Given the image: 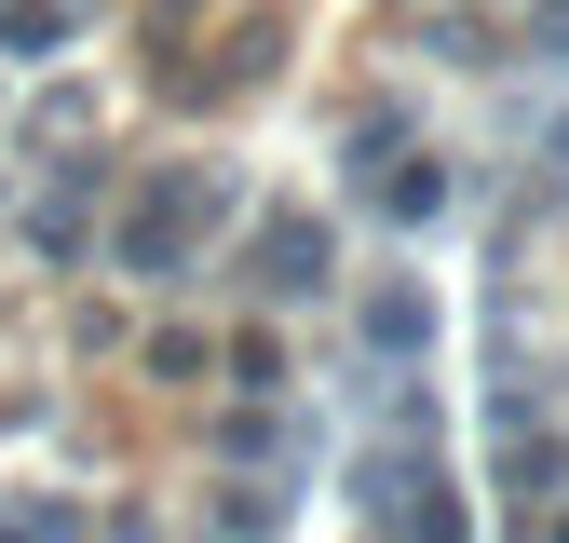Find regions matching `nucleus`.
Masks as SVG:
<instances>
[{"label": "nucleus", "instance_id": "1", "mask_svg": "<svg viewBox=\"0 0 569 543\" xmlns=\"http://www.w3.org/2000/svg\"><path fill=\"white\" fill-rule=\"evenodd\" d=\"M231 218V164H177L163 190H136L122 218V272H150V286H177V272L203 258V231Z\"/></svg>", "mask_w": 569, "mask_h": 543}, {"label": "nucleus", "instance_id": "4", "mask_svg": "<svg viewBox=\"0 0 569 543\" xmlns=\"http://www.w3.org/2000/svg\"><path fill=\"white\" fill-rule=\"evenodd\" d=\"M420 339H435V299H420V286H380L367 299V354H420Z\"/></svg>", "mask_w": 569, "mask_h": 543}, {"label": "nucleus", "instance_id": "6", "mask_svg": "<svg viewBox=\"0 0 569 543\" xmlns=\"http://www.w3.org/2000/svg\"><path fill=\"white\" fill-rule=\"evenodd\" d=\"M529 543H569V516H542V530H529Z\"/></svg>", "mask_w": 569, "mask_h": 543}, {"label": "nucleus", "instance_id": "3", "mask_svg": "<svg viewBox=\"0 0 569 543\" xmlns=\"http://www.w3.org/2000/svg\"><path fill=\"white\" fill-rule=\"evenodd\" d=\"M393 543H475V516H461V490H448V475H420V490L393 503Z\"/></svg>", "mask_w": 569, "mask_h": 543}, {"label": "nucleus", "instance_id": "2", "mask_svg": "<svg viewBox=\"0 0 569 543\" xmlns=\"http://www.w3.org/2000/svg\"><path fill=\"white\" fill-rule=\"evenodd\" d=\"M244 286H271V299H312L326 286V218H258V245H244Z\"/></svg>", "mask_w": 569, "mask_h": 543}, {"label": "nucleus", "instance_id": "5", "mask_svg": "<svg viewBox=\"0 0 569 543\" xmlns=\"http://www.w3.org/2000/svg\"><path fill=\"white\" fill-rule=\"evenodd\" d=\"M218 530H231V543H258V530H284V490H231V503H218Z\"/></svg>", "mask_w": 569, "mask_h": 543}]
</instances>
